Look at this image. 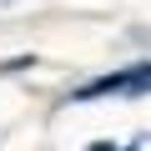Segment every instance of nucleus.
Returning <instances> with one entry per match:
<instances>
[{
	"mask_svg": "<svg viewBox=\"0 0 151 151\" xmlns=\"http://www.w3.org/2000/svg\"><path fill=\"white\" fill-rule=\"evenodd\" d=\"M96 151H106V146H96Z\"/></svg>",
	"mask_w": 151,
	"mask_h": 151,
	"instance_id": "f03ea898",
	"label": "nucleus"
},
{
	"mask_svg": "<svg viewBox=\"0 0 151 151\" xmlns=\"http://www.w3.org/2000/svg\"><path fill=\"white\" fill-rule=\"evenodd\" d=\"M136 91H151V65H131V70H116V76H101L86 91H76L81 101L91 96H136Z\"/></svg>",
	"mask_w": 151,
	"mask_h": 151,
	"instance_id": "f257e3e1",
	"label": "nucleus"
}]
</instances>
